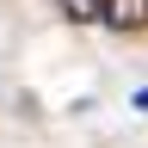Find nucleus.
Wrapping results in <instances>:
<instances>
[{"instance_id": "f257e3e1", "label": "nucleus", "mask_w": 148, "mask_h": 148, "mask_svg": "<svg viewBox=\"0 0 148 148\" xmlns=\"http://www.w3.org/2000/svg\"><path fill=\"white\" fill-rule=\"evenodd\" d=\"M99 18L111 31H148V0H99Z\"/></svg>"}, {"instance_id": "f03ea898", "label": "nucleus", "mask_w": 148, "mask_h": 148, "mask_svg": "<svg viewBox=\"0 0 148 148\" xmlns=\"http://www.w3.org/2000/svg\"><path fill=\"white\" fill-rule=\"evenodd\" d=\"M56 6H62L74 25H92V18H99V0H56Z\"/></svg>"}]
</instances>
